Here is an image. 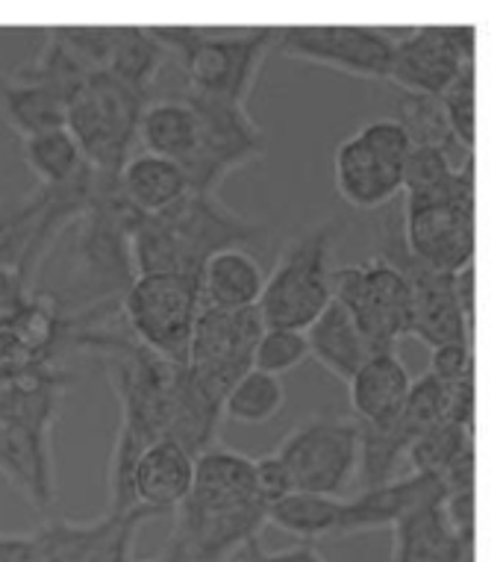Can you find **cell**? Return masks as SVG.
Instances as JSON below:
<instances>
[{
	"instance_id": "15",
	"label": "cell",
	"mask_w": 503,
	"mask_h": 562,
	"mask_svg": "<svg viewBox=\"0 0 503 562\" xmlns=\"http://www.w3.org/2000/svg\"><path fill=\"white\" fill-rule=\"evenodd\" d=\"M445 495L448 492L441 486V480L427 477V474H403V477H394L380 486L362 488L354 498H345L336 539L392 527L415 507H422L427 501L445 498Z\"/></svg>"
},
{
	"instance_id": "36",
	"label": "cell",
	"mask_w": 503,
	"mask_h": 562,
	"mask_svg": "<svg viewBox=\"0 0 503 562\" xmlns=\"http://www.w3.org/2000/svg\"><path fill=\"white\" fill-rule=\"evenodd\" d=\"M310 357L306 336L303 330H289V327H266L259 333L254 353H250V369L280 378L294 371Z\"/></svg>"
},
{
	"instance_id": "25",
	"label": "cell",
	"mask_w": 503,
	"mask_h": 562,
	"mask_svg": "<svg viewBox=\"0 0 503 562\" xmlns=\"http://www.w3.org/2000/svg\"><path fill=\"white\" fill-rule=\"evenodd\" d=\"M303 336H306L312 360L321 362L342 383H348L359 366L368 360V345L339 301H329L327 310L303 330Z\"/></svg>"
},
{
	"instance_id": "18",
	"label": "cell",
	"mask_w": 503,
	"mask_h": 562,
	"mask_svg": "<svg viewBox=\"0 0 503 562\" xmlns=\"http://www.w3.org/2000/svg\"><path fill=\"white\" fill-rule=\"evenodd\" d=\"M336 192L357 210H380L401 192L403 168L392 159L380 157L366 138L354 133L336 148L333 159Z\"/></svg>"
},
{
	"instance_id": "7",
	"label": "cell",
	"mask_w": 503,
	"mask_h": 562,
	"mask_svg": "<svg viewBox=\"0 0 503 562\" xmlns=\"http://www.w3.org/2000/svg\"><path fill=\"white\" fill-rule=\"evenodd\" d=\"M203 310L201 277H136L121 297V315L130 336L156 357L186 366L189 341Z\"/></svg>"
},
{
	"instance_id": "27",
	"label": "cell",
	"mask_w": 503,
	"mask_h": 562,
	"mask_svg": "<svg viewBox=\"0 0 503 562\" xmlns=\"http://www.w3.org/2000/svg\"><path fill=\"white\" fill-rule=\"evenodd\" d=\"M0 121L12 136L24 142L47 130L65 127V103L45 89L0 75Z\"/></svg>"
},
{
	"instance_id": "4",
	"label": "cell",
	"mask_w": 503,
	"mask_h": 562,
	"mask_svg": "<svg viewBox=\"0 0 503 562\" xmlns=\"http://www.w3.org/2000/svg\"><path fill=\"white\" fill-rule=\"evenodd\" d=\"M339 233V222L315 224L280 250L257 304L266 327L306 330L327 310L333 301V254Z\"/></svg>"
},
{
	"instance_id": "10",
	"label": "cell",
	"mask_w": 503,
	"mask_h": 562,
	"mask_svg": "<svg viewBox=\"0 0 503 562\" xmlns=\"http://www.w3.org/2000/svg\"><path fill=\"white\" fill-rule=\"evenodd\" d=\"M333 301L350 315L368 353L398 350V341L410 336L412 295L398 268L383 259H366L333 271Z\"/></svg>"
},
{
	"instance_id": "17",
	"label": "cell",
	"mask_w": 503,
	"mask_h": 562,
	"mask_svg": "<svg viewBox=\"0 0 503 562\" xmlns=\"http://www.w3.org/2000/svg\"><path fill=\"white\" fill-rule=\"evenodd\" d=\"M262 498L257 492L250 457L221 442L194 457V477L183 501L186 507L203 509V513H224V509L247 507Z\"/></svg>"
},
{
	"instance_id": "5",
	"label": "cell",
	"mask_w": 503,
	"mask_h": 562,
	"mask_svg": "<svg viewBox=\"0 0 503 562\" xmlns=\"http://www.w3.org/2000/svg\"><path fill=\"white\" fill-rule=\"evenodd\" d=\"M401 218L406 250L422 266L439 274L474 266V159L448 183L406 194Z\"/></svg>"
},
{
	"instance_id": "21",
	"label": "cell",
	"mask_w": 503,
	"mask_h": 562,
	"mask_svg": "<svg viewBox=\"0 0 503 562\" xmlns=\"http://www.w3.org/2000/svg\"><path fill=\"white\" fill-rule=\"evenodd\" d=\"M194 477V460L171 439H159L138 457L133 469L136 504L156 513H175L189 495Z\"/></svg>"
},
{
	"instance_id": "24",
	"label": "cell",
	"mask_w": 503,
	"mask_h": 562,
	"mask_svg": "<svg viewBox=\"0 0 503 562\" xmlns=\"http://www.w3.org/2000/svg\"><path fill=\"white\" fill-rule=\"evenodd\" d=\"M194 138H198V121L186 98L175 94V98H156L145 103L136 130V145H142L145 154L171 159L183 168L186 159L192 157Z\"/></svg>"
},
{
	"instance_id": "16",
	"label": "cell",
	"mask_w": 503,
	"mask_h": 562,
	"mask_svg": "<svg viewBox=\"0 0 503 562\" xmlns=\"http://www.w3.org/2000/svg\"><path fill=\"white\" fill-rule=\"evenodd\" d=\"M51 436L27 427L0 425V474L42 518L56 507V471Z\"/></svg>"
},
{
	"instance_id": "47",
	"label": "cell",
	"mask_w": 503,
	"mask_h": 562,
	"mask_svg": "<svg viewBox=\"0 0 503 562\" xmlns=\"http://www.w3.org/2000/svg\"><path fill=\"white\" fill-rule=\"evenodd\" d=\"M7 380H10V378H3V374H0V389L7 386Z\"/></svg>"
},
{
	"instance_id": "13",
	"label": "cell",
	"mask_w": 503,
	"mask_h": 562,
	"mask_svg": "<svg viewBox=\"0 0 503 562\" xmlns=\"http://www.w3.org/2000/svg\"><path fill=\"white\" fill-rule=\"evenodd\" d=\"M268 507L262 501L224 513H203L194 507L175 509V533L171 542L183 551L186 562H227L245 544L257 542L266 521Z\"/></svg>"
},
{
	"instance_id": "9",
	"label": "cell",
	"mask_w": 503,
	"mask_h": 562,
	"mask_svg": "<svg viewBox=\"0 0 503 562\" xmlns=\"http://www.w3.org/2000/svg\"><path fill=\"white\" fill-rule=\"evenodd\" d=\"M275 453L292 474L294 492L342 498L359 474L357 418L310 415L280 439Z\"/></svg>"
},
{
	"instance_id": "44",
	"label": "cell",
	"mask_w": 503,
	"mask_h": 562,
	"mask_svg": "<svg viewBox=\"0 0 503 562\" xmlns=\"http://www.w3.org/2000/svg\"><path fill=\"white\" fill-rule=\"evenodd\" d=\"M0 562H30V533H0Z\"/></svg>"
},
{
	"instance_id": "23",
	"label": "cell",
	"mask_w": 503,
	"mask_h": 562,
	"mask_svg": "<svg viewBox=\"0 0 503 562\" xmlns=\"http://www.w3.org/2000/svg\"><path fill=\"white\" fill-rule=\"evenodd\" d=\"M266 271L247 248L212 254L201 271V301L212 310H250L259 304Z\"/></svg>"
},
{
	"instance_id": "22",
	"label": "cell",
	"mask_w": 503,
	"mask_h": 562,
	"mask_svg": "<svg viewBox=\"0 0 503 562\" xmlns=\"http://www.w3.org/2000/svg\"><path fill=\"white\" fill-rule=\"evenodd\" d=\"M119 189L138 215H159L192 192L189 177L177 162L138 150L121 166Z\"/></svg>"
},
{
	"instance_id": "19",
	"label": "cell",
	"mask_w": 503,
	"mask_h": 562,
	"mask_svg": "<svg viewBox=\"0 0 503 562\" xmlns=\"http://www.w3.org/2000/svg\"><path fill=\"white\" fill-rule=\"evenodd\" d=\"M441 501H427L394 521L392 562H474V544L450 530Z\"/></svg>"
},
{
	"instance_id": "45",
	"label": "cell",
	"mask_w": 503,
	"mask_h": 562,
	"mask_svg": "<svg viewBox=\"0 0 503 562\" xmlns=\"http://www.w3.org/2000/svg\"><path fill=\"white\" fill-rule=\"evenodd\" d=\"M262 562H327V560H324V553H321L318 548H312V544H298V548H289V551L266 553Z\"/></svg>"
},
{
	"instance_id": "1",
	"label": "cell",
	"mask_w": 503,
	"mask_h": 562,
	"mask_svg": "<svg viewBox=\"0 0 503 562\" xmlns=\"http://www.w3.org/2000/svg\"><path fill=\"white\" fill-rule=\"evenodd\" d=\"M266 224L230 210L219 194L189 192L159 215H145L130 233V259L136 277L189 274L201 277L212 254L250 248L262 241Z\"/></svg>"
},
{
	"instance_id": "41",
	"label": "cell",
	"mask_w": 503,
	"mask_h": 562,
	"mask_svg": "<svg viewBox=\"0 0 503 562\" xmlns=\"http://www.w3.org/2000/svg\"><path fill=\"white\" fill-rule=\"evenodd\" d=\"M254 477H257V492L259 498L266 501L268 507L275 504V501L286 498L289 492H294L292 474L283 465V460L277 457L275 451L262 453L254 460Z\"/></svg>"
},
{
	"instance_id": "2",
	"label": "cell",
	"mask_w": 503,
	"mask_h": 562,
	"mask_svg": "<svg viewBox=\"0 0 503 562\" xmlns=\"http://www.w3.org/2000/svg\"><path fill=\"white\" fill-rule=\"evenodd\" d=\"M145 215H138L119 189V175L94 171L92 201L74 222L71 268L63 295L54 297L65 315L89 313L101 306H121L130 283L136 280L130 259V233Z\"/></svg>"
},
{
	"instance_id": "42",
	"label": "cell",
	"mask_w": 503,
	"mask_h": 562,
	"mask_svg": "<svg viewBox=\"0 0 503 562\" xmlns=\"http://www.w3.org/2000/svg\"><path fill=\"white\" fill-rule=\"evenodd\" d=\"M441 509H445V518H448L450 530H454L466 544H474V488L445 495Z\"/></svg>"
},
{
	"instance_id": "31",
	"label": "cell",
	"mask_w": 503,
	"mask_h": 562,
	"mask_svg": "<svg viewBox=\"0 0 503 562\" xmlns=\"http://www.w3.org/2000/svg\"><path fill=\"white\" fill-rule=\"evenodd\" d=\"M19 145L24 166L30 168L36 186L68 183L71 177H77L86 168V159H82L77 142H74V136L65 127L30 136L19 142Z\"/></svg>"
},
{
	"instance_id": "6",
	"label": "cell",
	"mask_w": 503,
	"mask_h": 562,
	"mask_svg": "<svg viewBox=\"0 0 503 562\" xmlns=\"http://www.w3.org/2000/svg\"><path fill=\"white\" fill-rule=\"evenodd\" d=\"M145 98L98 71L65 103V130L71 133L86 166L98 175L115 177L133 157L136 130Z\"/></svg>"
},
{
	"instance_id": "40",
	"label": "cell",
	"mask_w": 503,
	"mask_h": 562,
	"mask_svg": "<svg viewBox=\"0 0 503 562\" xmlns=\"http://www.w3.org/2000/svg\"><path fill=\"white\" fill-rule=\"evenodd\" d=\"M357 133L366 138L368 145H371L380 157L392 159V162H398V166L403 168V162H406V157H410L412 142L410 136H406V130H403L398 121L375 119V121H368V124H362Z\"/></svg>"
},
{
	"instance_id": "3",
	"label": "cell",
	"mask_w": 503,
	"mask_h": 562,
	"mask_svg": "<svg viewBox=\"0 0 503 562\" xmlns=\"http://www.w3.org/2000/svg\"><path fill=\"white\" fill-rule=\"evenodd\" d=\"M168 50L186 94L247 106L280 27H150Z\"/></svg>"
},
{
	"instance_id": "8",
	"label": "cell",
	"mask_w": 503,
	"mask_h": 562,
	"mask_svg": "<svg viewBox=\"0 0 503 562\" xmlns=\"http://www.w3.org/2000/svg\"><path fill=\"white\" fill-rule=\"evenodd\" d=\"M180 98H186L198 121L192 157L183 162L192 192L219 194L221 183L236 168L266 157L268 133L254 121L247 106L186 92H180Z\"/></svg>"
},
{
	"instance_id": "28",
	"label": "cell",
	"mask_w": 503,
	"mask_h": 562,
	"mask_svg": "<svg viewBox=\"0 0 503 562\" xmlns=\"http://www.w3.org/2000/svg\"><path fill=\"white\" fill-rule=\"evenodd\" d=\"M345 498L312 495V492H289L286 498L275 501L266 513L268 525L280 527L283 533L301 539V544H312L318 539H329L339 533Z\"/></svg>"
},
{
	"instance_id": "43",
	"label": "cell",
	"mask_w": 503,
	"mask_h": 562,
	"mask_svg": "<svg viewBox=\"0 0 503 562\" xmlns=\"http://www.w3.org/2000/svg\"><path fill=\"white\" fill-rule=\"evenodd\" d=\"M454 295H457L459 310L466 313L468 322H474V266L454 274Z\"/></svg>"
},
{
	"instance_id": "46",
	"label": "cell",
	"mask_w": 503,
	"mask_h": 562,
	"mask_svg": "<svg viewBox=\"0 0 503 562\" xmlns=\"http://www.w3.org/2000/svg\"><path fill=\"white\" fill-rule=\"evenodd\" d=\"M133 562H136V560H133ZM142 562H186V560H183V551H180L175 542H168V548H165L159 557H154V560H142Z\"/></svg>"
},
{
	"instance_id": "34",
	"label": "cell",
	"mask_w": 503,
	"mask_h": 562,
	"mask_svg": "<svg viewBox=\"0 0 503 562\" xmlns=\"http://www.w3.org/2000/svg\"><path fill=\"white\" fill-rule=\"evenodd\" d=\"M468 451H474V430L454 425V422H441L410 445L406 465H410V474L441 480V474Z\"/></svg>"
},
{
	"instance_id": "32",
	"label": "cell",
	"mask_w": 503,
	"mask_h": 562,
	"mask_svg": "<svg viewBox=\"0 0 503 562\" xmlns=\"http://www.w3.org/2000/svg\"><path fill=\"white\" fill-rule=\"evenodd\" d=\"M103 518L71 521L65 516H45L38 530L30 533V562H86L94 539L101 533Z\"/></svg>"
},
{
	"instance_id": "39",
	"label": "cell",
	"mask_w": 503,
	"mask_h": 562,
	"mask_svg": "<svg viewBox=\"0 0 503 562\" xmlns=\"http://www.w3.org/2000/svg\"><path fill=\"white\" fill-rule=\"evenodd\" d=\"M427 374L439 380L441 386H457L466 378H474V350H471V341H450V345L433 348Z\"/></svg>"
},
{
	"instance_id": "35",
	"label": "cell",
	"mask_w": 503,
	"mask_h": 562,
	"mask_svg": "<svg viewBox=\"0 0 503 562\" xmlns=\"http://www.w3.org/2000/svg\"><path fill=\"white\" fill-rule=\"evenodd\" d=\"M159 516H163V513H156V509L150 507H142V504H136V507L127 509V513H115V516H112V513H103L101 533L94 539L92 551H89L86 562H133L142 527Z\"/></svg>"
},
{
	"instance_id": "26",
	"label": "cell",
	"mask_w": 503,
	"mask_h": 562,
	"mask_svg": "<svg viewBox=\"0 0 503 562\" xmlns=\"http://www.w3.org/2000/svg\"><path fill=\"white\" fill-rule=\"evenodd\" d=\"M168 65H171V56L159 45L154 30L115 27L110 59H107V75L115 77L119 83L150 101V89Z\"/></svg>"
},
{
	"instance_id": "33",
	"label": "cell",
	"mask_w": 503,
	"mask_h": 562,
	"mask_svg": "<svg viewBox=\"0 0 503 562\" xmlns=\"http://www.w3.org/2000/svg\"><path fill=\"white\" fill-rule=\"evenodd\" d=\"M286 406V386L280 378L247 369L224 397V418L238 425H266Z\"/></svg>"
},
{
	"instance_id": "14",
	"label": "cell",
	"mask_w": 503,
	"mask_h": 562,
	"mask_svg": "<svg viewBox=\"0 0 503 562\" xmlns=\"http://www.w3.org/2000/svg\"><path fill=\"white\" fill-rule=\"evenodd\" d=\"M266 330L257 306L250 310H212L203 306L194 322L186 366H210L245 374L259 333Z\"/></svg>"
},
{
	"instance_id": "37",
	"label": "cell",
	"mask_w": 503,
	"mask_h": 562,
	"mask_svg": "<svg viewBox=\"0 0 503 562\" xmlns=\"http://www.w3.org/2000/svg\"><path fill=\"white\" fill-rule=\"evenodd\" d=\"M441 110L448 119L450 133L466 150L474 154V136H477V115H474V65L466 68L457 77V83L450 86L448 92L441 94Z\"/></svg>"
},
{
	"instance_id": "38",
	"label": "cell",
	"mask_w": 503,
	"mask_h": 562,
	"mask_svg": "<svg viewBox=\"0 0 503 562\" xmlns=\"http://www.w3.org/2000/svg\"><path fill=\"white\" fill-rule=\"evenodd\" d=\"M471 162V159H468ZM459 168L454 159L445 157L441 150L436 148H412L406 162H403L401 171V192L418 194L431 192L436 186L448 183L450 177L457 175Z\"/></svg>"
},
{
	"instance_id": "29",
	"label": "cell",
	"mask_w": 503,
	"mask_h": 562,
	"mask_svg": "<svg viewBox=\"0 0 503 562\" xmlns=\"http://www.w3.org/2000/svg\"><path fill=\"white\" fill-rule=\"evenodd\" d=\"M394 112H398L394 121L406 130L412 148H436L445 157L454 159L457 166H466L468 159H474V154L462 148L457 136L450 133L439 98H431V94H403Z\"/></svg>"
},
{
	"instance_id": "12",
	"label": "cell",
	"mask_w": 503,
	"mask_h": 562,
	"mask_svg": "<svg viewBox=\"0 0 503 562\" xmlns=\"http://www.w3.org/2000/svg\"><path fill=\"white\" fill-rule=\"evenodd\" d=\"M477 30L471 24L457 27H415L394 42L389 83L403 94H431L441 98L457 77L474 65Z\"/></svg>"
},
{
	"instance_id": "30",
	"label": "cell",
	"mask_w": 503,
	"mask_h": 562,
	"mask_svg": "<svg viewBox=\"0 0 503 562\" xmlns=\"http://www.w3.org/2000/svg\"><path fill=\"white\" fill-rule=\"evenodd\" d=\"M10 77H15L21 83L36 86V89H45L63 103H68L77 94V89L92 77V71L54 36V30H47V42L42 45L36 59L19 65L15 71H10Z\"/></svg>"
},
{
	"instance_id": "11",
	"label": "cell",
	"mask_w": 503,
	"mask_h": 562,
	"mask_svg": "<svg viewBox=\"0 0 503 562\" xmlns=\"http://www.w3.org/2000/svg\"><path fill=\"white\" fill-rule=\"evenodd\" d=\"M394 42L398 38L389 30L359 24H301L280 27L277 36V45L289 59L362 80H389Z\"/></svg>"
},
{
	"instance_id": "20",
	"label": "cell",
	"mask_w": 503,
	"mask_h": 562,
	"mask_svg": "<svg viewBox=\"0 0 503 562\" xmlns=\"http://www.w3.org/2000/svg\"><path fill=\"white\" fill-rule=\"evenodd\" d=\"M412 374L403 366L398 350L368 353V360L348 380L350 406L362 425H383L401 413L403 401L410 395Z\"/></svg>"
}]
</instances>
